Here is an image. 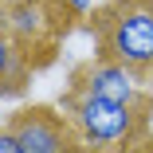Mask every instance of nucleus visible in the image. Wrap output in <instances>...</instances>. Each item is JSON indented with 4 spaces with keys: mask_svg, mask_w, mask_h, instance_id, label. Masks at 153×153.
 I'll return each instance as SVG.
<instances>
[{
    "mask_svg": "<svg viewBox=\"0 0 153 153\" xmlns=\"http://www.w3.org/2000/svg\"><path fill=\"white\" fill-rule=\"evenodd\" d=\"M94 55L130 67L153 86V0H106L90 20Z\"/></svg>",
    "mask_w": 153,
    "mask_h": 153,
    "instance_id": "obj_2",
    "label": "nucleus"
},
{
    "mask_svg": "<svg viewBox=\"0 0 153 153\" xmlns=\"http://www.w3.org/2000/svg\"><path fill=\"white\" fill-rule=\"evenodd\" d=\"M59 110L71 118L82 141V153H130L149 130L153 106H130V102L98 98V94L67 86L59 98Z\"/></svg>",
    "mask_w": 153,
    "mask_h": 153,
    "instance_id": "obj_1",
    "label": "nucleus"
},
{
    "mask_svg": "<svg viewBox=\"0 0 153 153\" xmlns=\"http://www.w3.org/2000/svg\"><path fill=\"white\" fill-rule=\"evenodd\" d=\"M59 4H63L67 12H75V16H90V12H94L90 0H59Z\"/></svg>",
    "mask_w": 153,
    "mask_h": 153,
    "instance_id": "obj_8",
    "label": "nucleus"
},
{
    "mask_svg": "<svg viewBox=\"0 0 153 153\" xmlns=\"http://www.w3.org/2000/svg\"><path fill=\"white\" fill-rule=\"evenodd\" d=\"M0 153H24V145L16 141V134H12V126H8V122L0 126Z\"/></svg>",
    "mask_w": 153,
    "mask_h": 153,
    "instance_id": "obj_7",
    "label": "nucleus"
},
{
    "mask_svg": "<svg viewBox=\"0 0 153 153\" xmlns=\"http://www.w3.org/2000/svg\"><path fill=\"white\" fill-rule=\"evenodd\" d=\"M0 24L8 27V32L32 51L43 43V36L51 32V12L43 8V0H16L12 8L0 12Z\"/></svg>",
    "mask_w": 153,
    "mask_h": 153,
    "instance_id": "obj_6",
    "label": "nucleus"
},
{
    "mask_svg": "<svg viewBox=\"0 0 153 153\" xmlns=\"http://www.w3.org/2000/svg\"><path fill=\"white\" fill-rule=\"evenodd\" d=\"M71 86L75 90H86V94H98V98L130 102V106H153V94L141 86V79L130 67L106 59V55H94V59H86L82 67H75Z\"/></svg>",
    "mask_w": 153,
    "mask_h": 153,
    "instance_id": "obj_4",
    "label": "nucleus"
},
{
    "mask_svg": "<svg viewBox=\"0 0 153 153\" xmlns=\"http://www.w3.org/2000/svg\"><path fill=\"white\" fill-rule=\"evenodd\" d=\"M24 153H82V141L71 118L59 106H24L8 118Z\"/></svg>",
    "mask_w": 153,
    "mask_h": 153,
    "instance_id": "obj_3",
    "label": "nucleus"
},
{
    "mask_svg": "<svg viewBox=\"0 0 153 153\" xmlns=\"http://www.w3.org/2000/svg\"><path fill=\"white\" fill-rule=\"evenodd\" d=\"M32 82V51L0 24V98H16Z\"/></svg>",
    "mask_w": 153,
    "mask_h": 153,
    "instance_id": "obj_5",
    "label": "nucleus"
}]
</instances>
